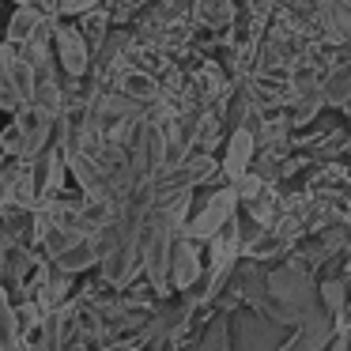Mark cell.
Here are the masks:
<instances>
[{"label": "cell", "mask_w": 351, "mask_h": 351, "mask_svg": "<svg viewBox=\"0 0 351 351\" xmlns=\"http://www.w3.org/2000/svg\"><path fill=\"white\" fill-rule=\"evenodd\" d=\"M325 106H328V102H325V95H321V87H317V91H310V95H295L287 121H291V125H310Z\"/></svg>", "instance_id": "e0dca14e"}, {"label": "cell", "mask_w": 351, "mask_h": 351, "mask_svg": "<svg viewBox=\"0 0 351 351\" xmlns=\"http://www.w3.org/2000/svg\"><path fill=\"white\" fill-rule=\"evenodd\" d=\"M336 336H340L336 313H328L325 306H321V310H313L302 325H295V332L280 343V351H325Z\"/></svg>", "instance_id": "8992f818"}, {"label": "cell", "mask_w": 351, "mask_h": 351, "mask_svg": "<svg viewBox=\"0 0 351 351\" xmlns=\"http://www.w3.org/2000/svg\"><path fill=\"white\" fill-rule=\"evenodd\" d=\"M16 4H31V0H16Z\"/></svg>", "instance_id": "603a6c76"}, {"label": "cell", "mask_w": 351, "mask_h": 351, "mask_svg": "<svg viewBox=\"0 0 351 351\" xmlns=\"http://www.w3.org/2000/svg\"><path fill=\"white\" fill-rule=\"evenodd\" d=\"M99 261H102V253H99V245H95V238H76V242L57 257V265H61L64 272L80 276V272H87V268H95Z\"/></svg>", "instance_id": "8fae6325"}, {"label": "cell", "mask_w": 351, "mask_h": 351, "mask_svg": "<svg viewBox=\"0 0 351 351\" xmlns=\"http://www.w3.org/2000/svg\"><path fill=\"white\" fill-rule=\"evenodd\" d=\"M125 42H129V34H125V31H110L106 38L99 42V57H95V61H99V72L110 69V64L125 53Z\"/></svg>", "instance_id": "d6986e66"}, {"label": "cell", "mask_w": 351, "mask_h": 351, "mask_svg": "<svg viewBox=\"0 0 351 351\" xmlns=\"http://www.w3.org/2000/svg\"><path fill=\"white\" fill-rule=\"evenodd\" d=\"M4 265H8V250L0 245V283H4Z\"/></svg>", "instance_id": "7402d4cb"}, {"label": "cell", "mask_w": 351, "mask_h": 351, "mask_svg": "<svg viewBox=\"0 0 351 351\" xmlns=\"http://www.w3.org/2000/svg\"><path fill=\"white\" fill-rule=\"evenodd\" d=\"M204 261H200V242H193L189 234H178L174 238V253H170V287L178 291V295H185V291L200 287L204 283Z\"/></svg>", "instance_id": "52a82bcc"}, {"label": "cell", "mask_w": 351, "mask_h": 351, "mask_svg": "<svg viewBox=\"0 0 351 351\" xmlns=\"http://www.w3.org/2000/svg\"><path fill=\"white\" fill-rule=\"evenodd\" d=\"M325 351H351V332H340V336H336V340L328 343Z\"/></svg>", "instance_id": "44dd1931"}, {"label": "cell", "mask_w": 351, "mask_h": 351, "mask_svg": "<svg viewBox=\"0 0 351 351\" xmlns=\"http://www.w3.org/2000/svg\"><path fill=\"white\" fill-rule=\"evenodd\" d=\"M53 49H57V61H61V72L69 80L87 76V69H91V42H87V34L80 27L53 19Z\"/></svg>", "instance_id": "5b68a950"}, {"label": "cell", "mask_w": 351, "mask_h": 351, "mask_svg": "<svg viewBox=\"0 0 351 351\" xmlns=\"http://www.w3.org/2000/svg\"><path fill=\"white\" fill-rule=\"evenodd\" d=\"M343 4H348V8H351V0H343Z\"/></svg>", "instance_id": "cb8c5ba5"}, {"label": "cell", "mask_w": 351, "mask_h": 351, "mask_svg": "<svg viewBox=\"0 0 351 351\" xmlns=\"http://www.w3.org/2000/svg\"><path fill=\"white\" fill-rule=\"evenodd\" d=\"M136 276H144V230H140V234H129L117 250H110L106 257H102V283H106V287L121 291V287H129Z\"/></svg>", "instance_id": "3957f363"}, {"label": "cell", "mask_w": 351, "mask_h": 351, "mask_svg": "<svg viewBox=\"0 0 351 351\" xmlns=\"http://www.w3.org/2000/svg\"><path fill=\"white\" fill-rule=\"evenodd\" d=\"M197 19L215 31L234 23V0H197Z\"/></svg>", "instance_id": "2e32d148"}, {"label": "cell", "mask_w": 351, "mask_h": 351, "mask_svg": "<svg viewBox=\"0 0 351 351\" xmlns=\"http://www.w3.org/2000/svg\"><path fill=\"white\" fill-rule=\"evenodd\" d=\"M317 295H321V306H325L328 313H336V317H340V313L348 310V302H351L348 276H332V280H321Z\"/></svg>", "instance_id": "9a60e30c"}, {"label": "cell", "mask_w": 351, "mask_h": 351, "mask_svg": "<svg viewBox=\"0 0 351 351\" xmlns=\"http://www.w3.org/2000/svg\"><path fill=\"white\" fill-rule=\"evenodd\" d=\"M230 332H234V351H280V325L261 310H245L230 317Z\"/></svg>", "instance_id": "277c9868"}, {"label": "cell", "mask_w": 351, "mask_h": 351, "mask_svg": "<svg viewBox=\"0 0 351 351\" xmlns=\"http://www.w3.org/2000/svg\"><path fill=\"white\" fill-rule=\"evenodd\" d=\"M238 204H242V197H238L234 182H227L223 189H215L212 197H208L204 204H200L197 212L189 215V223H185V234H189L193 242H212V238L238 215Z\"/></svg>", "instance_id": "7a4b0ae2"}, {"label": "cell", "mask_w": 351, "mask_h": 351, "mask_svg": "<svg viewBox=\"0 0 351 351\" xmlns=\"http://www.w3.org/2000/svg\"><path fill=\"white\" fill-rule=\"evenodd\" d=\"M321 95H325V102H328V106H336V110H348L351 106V57L343 64H336V69L325 76Z\"/></svg>", "instance_id": "7c38bea8"}, {"label": "cell", "mask_w": 351, "mask_h": 351, "mask_svg": "<svg viewBox=\"0 0 351 351\" xmlns=\"http://www.w3.org/2000/svg\"><path fill=\"white\" fill-rule=\"evenodd\" d=\"M46 23H49V16H42L34 4H19L8 19V42L12 46H31V42L46 31Z\"/></svg>", "instance_id": "9c48e42d"}, {"label": "cell", "mask_w": 351, "mask_h": 351, "mask_svg": "<svg viewBox=\"0 0 351 351\" xmlns=\"http://www.w3.org/2000/svg\"><path fill=\"white\" fill-rule=\"evenodd\" d=\"M102 0H61V16H87L91 8H99Z\"/></svg>", "instance_id": "ffe728a7"}, {"label": "cell", "mask_w": 351, "mask_h": 351, "mask_svg": "<svg viewBox=\"0 0 351 351\" xmlns=\"http://www.w3.org/2000/svg\"><path fill=\"white\" fill-rule=\"evenodd\" d=\"M197 351H234V332H230V313H219L208 321L204 336L197 340Z\"/></svg>", "instance_id": "4fadbf2b"}, {"label": "cell", "mask_w": 351, "mask_h": 351, "mask_svg": "<svg viewBox=\"0 0 351 351\" xmlns=\"http://www.w3.org/2000/svg\"><path fill=\"white\" fill-rule=\"evenodd\" d=\"M34 106L46 110V114H53V117H61L64 110H69V102H64V91H61V80H57V76H38Z\"/></svg>", "instance_id": "5bb4252c"}, {"label": "cell", "mask_w": 351, "mask_h": 351, "mask_svg": "<svg viewBox=\"0 0 351 351\" xmlns=\"http://www.w3.org/2000/svg\"><path fill=\"white\" fill-rule=\"evenodd\" d=\"M268 298L272 302H283L291 310H298L302 317H310L313 310H321V295L313 291V276H310V265L302 261H283L280 268L268 272Z\"/></svg>", "instance_id": "6da1fadb"}, {"label": "cell", "mask_w": 351, "mask_h": 351, "mask_svg": "<svg viewBox=\"0 0 351 351\" xmlns=\"http://www.w3.org/2000/svg\"><path fill=\"white\" fill-rule=\"evenodd\" d=\"M121 91L132 95V99H140V102H155V99H159V84L152 80V72H140V69H132L129 76L121 80Z\"/></svg>", "instance_id": "ac0fdd59"}, {"label": "cell", "mask_w": 351, "mask_h": 351, "mask_svg": "<svg viewBox=\"0 0 351 351\" xmlns=\"http://www.w3.org/2000/svg\"><path fill=\"white\" fill-rule=\"evenodd\" d=\"M23 348H27V340L16 321V298L0 283V351H23Z\"/></svg>", "instance_id": "30bf717a"}, {"label": "cell", "mask_w": 351, "mask_h": 351, "mask_svg": "<svg viewBox=\"0 0 351 351\" xmlns=\"http://www.w3.org/2000/svg\"><path fill=\"white\" fill-rule=\"evenodd\" d=\"M257 129L253 125H242V129L227 132V147H223V178L227 182H238L253 170V155H257Z\"/></svg>", "instance_id": "ba28073f"}]
</instances>
